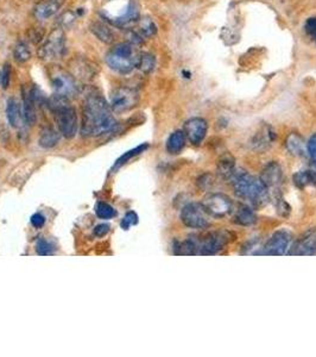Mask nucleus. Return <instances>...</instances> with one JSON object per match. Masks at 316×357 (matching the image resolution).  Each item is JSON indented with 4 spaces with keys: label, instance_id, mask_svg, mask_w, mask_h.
<instances>
[{
    "label": "nucleus",
    "instance_id": "6e6552de",
    "mask_svg": "<svg viewBox=\"0 0 316 357\" xmlns=\"http://www.w3.org/2000/svg\"><path fill=\"white\" fill-rule=\"evenodd\" d=\"M66 53V38L61 29H55L50 33L46 42L41 47L38 55L42 60L55 61L65 55Z\"/></svg>",
    "mask_w": 316,
    "mask_h": 357
},
{
    "label": "nucleus",
    "instance_id": "cd10ccee",
    "mask_svg": "<svg viewBox=\"0 0 316 357\" xmlns=\"http://www.w3.org/2000/svg\"><path fill=\"white\" fill-rule=\"evenodd\" d=\"M95 213L101 219H111L117 216V211L106 203H99L95 206Z\"/></svg>",
    "mask_w": 316,
    "mask_h": 357
},
{
    "label": "nucleus",
    "instance_id": "0eeeda50",
    "mask_svg": "<svg viewBox=\"0 0 316 357\" xmlns=\"http://www.w3.org/2000/svg\"><path fill=\"white\" fill-rule=\"evenodd\" d=\"M212 218L201 203H189L182 209L181 222L190 229H206Z\"/></svg>",
    "mask_w": 316,
    "mask_h": 357
},
{
    "label": "nucleus",
    "instance_id": "58836bf2",
    "mask_svg": "<svg viewBox=\"0 0 316 357\" xmlns=\"http://www.w3.org/2000/svg\"><path fill=\"white\" fill-rule=\"evenodd\" d=\"M212 183H213V177H209V180H206V174L202 175V176L200 177V180L197 181V184H199V186L201 188H207L212 185Z\"/></svg>",
    "mask_w": 316,
    "mask_h": 357
},
{
    "label": "nucleus",
    "instance_id": "c756f323",
    "mask_svg": "<svg viewBox=\"0 0 316 357\" xmlns=\"http://www.w3.org/2000/svg\"><path fill=\"white\" fill-rule=\"evenodd\" d=\"M148 146H149V145H148V144H145V143H144V144H142V145L137 146V148L132 149V150H130V151L125 152V154H124L123 156H121V157L119 158V160L117 161V163H116V165H114V168H119L120 165L125 164L126 162L129 161V160H131V158H132V157H135V156L139 155V154H142L143 151H145L146 149H148Z\"/></svg>",
    "mask_w": 316,
    "mask_h": 357
},
{
    "label": "nucleus",
    "instance_id": "c9c22d12",
    "mask_svg": "<svg viewBox=\"0 0 316 357\" xmlns=\"http://www.w3.org/2000/svg\"><path fill=\"white\" fill-rule=\"evenodd\" d=\"M31 224L36 229L42 228V226L46 224V218H44V216L41 215V213H35V215L31 217Z\"/></svg>",
    "mask_w": 316,
    "mask_h": 357
},
{
    "label": "nucleus",
    "instance_id": "b1692460",
    "mask_svg": "<svg viewBox=\"0 0 316 357\" xmlns=\"http://www.w3.org/2000/svg\"><path fill=\"white\" fill-rule=\"evenodd\" d=\"M293 183L298 188H305L309 185H316V174L312 170H302L293 175Z\"/></svg>",
    "mask_w": 316,
    "mask_h": 357
},
{
    "label": "nucleus",
    "instance_id": "c85d7f7f",
    "mask_svg": "<svg viewBox=\"0 0 316 357\" xmlns=\"http://www.w3.org/2000/svg\"><path fill=\"white\" fill-rule=\"evenodd\" d=\"M14 56H15L16 61L23 63V62H27V61H29V60H30L31 52L25 43H18L15 48Z\"/></svg>",
    "mask_w": 316,
    "mask_h": 357
},
{
    "label": "nucleus",
    "instance_id": "39448f33",
    "mask_svg": "<svg viewBox=\"0 0 316 357\" xmlns=\"http://www.w3.org/2000/svg\"><path fill=\"white\" fill-rule=\"evenodd\" d=\"M140 54L137 53L135 44L125 42L118 44L106 55V63L111 69L120 74H129L138 65Z\"/></svg>",
    "mask_w": 316,
    "mask_h": 357
},
{
    "label": "nucleus",
    "instance_id": "f3484780",
    "mask_svg": "<svg viewBox=\"0 0 316 357\" xmlns=\"http://www.w3.org/2000/svg\"><path fill=\"white\" fill-rule=\"evenodd\" d=\"M235 173V160L232 154L226 152L219 158L218 164H216V174L222 180H229Z\"/></svg>",
    "mask_w": 316,
    "mask_h": 357
},
{
    "label": "nucleus",
    "instance_id": "7ed1b4c3",
    "mask_svg": "<svg viewBox=\"0 0 316 357\" xmlns=\"http://www.w3.org/2000/svg\"><path fill=\"white\" fill-rule=\"evenodd\" d=\"M235 196L254 207H261L269 202L270 193L263 181L245 170H235L231 177Z\"/></svg>",
    "mask_w": 316,
    "mask_h": 357
},
{
    "label": "nucleus",
    "instance_id": "393cba45",
    "mask_svg": "<svg viewBox=\"0 0 316 357\" xmlns=\"http://www.w3.org/2000/svg\"><path fill=\"white\" fill-rule=\"evenodd\" d=\"M60 142V133L54 129L44 130L41 135L40 144L43 148H53Z\"/></svg>",
    "mask_w": 316,
    "mask_h": 357
},
{
    "label": "nucleus",
    "instance_id": "aec40b11",
    "mask_svg": "<svg viewBox=\"0 0 316 357\" xmlns=\"http://www.w3.org/2000/svg\"><path fill=\"white\" fill-rule=\"evenodd\" d=\"M233 222L240 226H251L257 222L256 213L252 211L250 206H241L233 217Z\"/></svg>",
    "mask_w": 316,
    "mask_h": 357
},
{
    "label": "nucleus",
    "instance_id": "f8f14e48",
    "mask_svg": "<svg viewBox=\"0 0 316 357\" xmlns=\"http://www.w3.org/2000/svg\"><path fill=\"white\" fill-rule=\"evenodd\" d=\"M288 255H298V256H307V255L316 254V228L309 229L305 231L293 245L288 250Z\"/></svg>",
    "mask_w": 316,
    "mask_h": 357
},
{
    "label": "nucleus",
    "instance_id": "f704fd0d",
    "mask_svg": "<svg viewBox=\"0 0 316 357\" xmlns=\"http://www.w3.org/2000/svg\"><path fill=\"white\" fill-rule=\"evenodd\" d=\"M307 149H308V155L310 156V158L312 162L316 164V133H314L309 141L307 143Z\"/></svg>",
    "mask_w": 316,
    "mask_h": 357
},
{
    "label": "nucleus",
    "instance_id": "4be33fe9",
    "mask_svg": "<svg viewBox=\"0 0 316 357\" xmlns=\"http://www.w3.org/2000/svg\"><path fill=\"white\" fill-rule=\"evenodd\" d=\"M59 9L60 4L56 0H49V2L41 3L40 5H37L36 10H35V16H36L40 21H44V19L53 17Z\"/></svg>",
    "mask_w": 316,
    "mask_h": 357
},
{
    "label": "nucleus",
    "instance_id": "20e7f679",
    "mask_svg": "<svg viewBox=\"0 0 316 357\" xmlns=\"http://www.w3.org/2000/svg\"><path fill=\"white\" fill-rule=\"evenodd\" d=\"M48 107L55 116L59 131L66 138H73L78 131V114L75 108L69 104L68 98L55 93L48 99Z\"/></svg>",
    "mask_w": 316,
    "mask_h": 357
},
{
    "label": "nucleus",
    "instance_id": "5701e85b",
    "mask_svg": "<svg viewBox=\"0 0 316 357\" xmlns=\"http://www.w3.org/2000/svg\"><path fill=\"white\" fill-rule=\"evenodd\" d=\"M35 101L31 97L30 92L23 91V116L28 124L34 125L36 123V110H35Z\"/></svg>",
    "mask_w": 316,
    "mask_h": 357
},
{
    "label": "nucleus",
    "instance_id": "f03ea898",
    "mask_svg": "<svg viewBox=\"0 0 316 357\" xmlns=\"http://www.w3.org/2000/svg\"><path fill=\"white\" fill-rule=\"evenodd\" d=\"M235 236L228 230H214L199 236H190L175 245L177 255H215L234 241Z\"/></svg>",
    "mask_w": 316,
    "mask_h": 357
},
{
    "label": "nucleus",
    "instance_id": "6ab92c4d",
    "mask_svg": "<svg viewBox=\"0 0 316 357\" xmlns=\"http://www.w3.org/2000/svg\"><path fill=\"white\" fill-rule=\"evenodd\" d=\"M186 145V135L181 130L172 132L167 141V151L171 155H177Z\"/></svg>",
    "mask_w": 316,
    "mask_h": 357
},
{
    "label": "nucleus",
    "instance_id": "9d476101",
    "mask_svg": "<svg viewBox=\"0 0 316 357\" xmlns=\"http://www.w3.org/2000/svg\"><path fill=\"white\" fill-rule=\"evenodd\" d=\"M202 206L212 218H223L232 212V202L225 194L212 193L202 200Z\"/></svg>",
    "mask_w": 316,
    "mask_h": 357
},
{
    "label": "nucleus",
    "instance_id": "f257e3e1",
    "mask_svg": "<svg viewBox=\"0 0 316 357\" xmlns=\"http://www.w3.org/2000/svg\"><path fill=\"white\" fill-rule=\"evenodd\" d=\"M110 104L98 92L86 97L82 106L81 133L84 136H100L117 125Z\"/></svg>",
    "mask_w": 316,
    "mask_h": 357
},
{
    "label": "nucleus",
    "instance_id": "7c9ffc66",
    "mask_svg": "<svg viewBox=\"0 0 316 357\" xmlns=\"http://www.w3.org/2000/svg\"><path fill=\"white\" fill-rule=\"evenodd\" d=\"M54 245L50 243L49 241L44 240V238H40V240L37 241L36 244V250L37 253L40 255H42V256H46V255H52L54 253Z\"/></svg>",
    "mask_w": 316,
    "mask_h": 357
},
{
    "label": "nucleus",
    "instance_id": "9b49d317",
    "mask_svg": "<svg viewBox=\"0 0 316 357\" xmlns=\"http://www.w3.org/2000/svg\"><path fill=\"white\" fill-rule=\"evenodd\" d=\"M207 131H208V124L203 118H190L189 120L184 123V135H186L188 141L194 145H199L202 143L203 139L206 138Z\"/></svg>",
    "mask_w": 316,
    "mask_h": 357
},
{
    "label": "nucleus",
    "instance_id": "bb28decb",
    "mask_svg": "<svg viewBox=\"0 0 316 357\" xmlns=\"http://www.w3.org/2000/svg\"><path fill=\"white\" fill-rule=\"evenodd\" d=\"M138 29V34L143 37H151L157 33V27H156L154 21L150 18L139 19Z\"/></svg>",
    "mask_w": 316,
    "mask_h": 357
},
{
    "label": "nucleus",
    "instance_id": "2f4dec72",
    "mask_svg": "<svg viewBox=\"0 0 316 357\" xmlns=\"http://www.w3.org/2000/svg\"><path fill=\"white\" fill-rule=\"evenodd\" d=\"M304 30L309 38L316 43V17H310L305 21Z\"/></svg>",
    "mask_w": 316,
    "mask_h": 357
},
{
    "label": "nucleus",
    "instance_id": "412c9836",
    "mask_svg": "<svg viewBox=\"0 0 316 357\" xmlns=\"http://www.w3.org/2000/svg\"><path fill=\"white\" fill-rule=\"evenodd\" d=\"M91 31L99 41H101V42L111 44L114 41V35L111 31V29L108 28L107 25L101 23V22H94V23H92Z\"/></svg>",
    "mask_w": 316,
    "mask_h": 357
},
{
    "label": "nucleus",
    "instance_id": "423d86ee",
    "mask_svg": "<svg viewBox=\"0 0 316 357\" xmlns=\"http://www.w3.org/2000/svg\"><path fill=\"white\" fill-rule=\"evenodd\" d=\"M292 241V234L286 229H280L269 238V241L253 255L279 256L288 253Z\"/></svg>",
    "mask_w": 316,
    "mask_h": 357
},
{
    "label": "nucleus",
    "instance_id": "2eb2a0df",
    "mask_svg": "<svg viewBox=\"0 0 316 357\" xmlns=\"http://www.w3.org/2000/svg\"><path fill=\"white\" fill-rule=\"evenodd\" d=\"M276 139V133L270 125H263L256 135L252 137L251 146L256 151H264L269 149Z\"/></svg>",
    "mask_w": 316,
    "mask_h": 357
},
{
    "label": "nucleus",
    "instance_id": "a211bd4d",
    "mask_svg": "<svg viewBox=\"0 0 316 357\" xmlns=\"http://www.w3.org/2000/svg\"><path fill=\"white\" fill-rule=\"evenodd\" d=\"M6 117L10 125L14 127H21L23 124V114H22V110L19 104L17 103L16 99H9L8 106H6Z\"/></svg>",
    "mask_w": 316,
    "mask_h": 357
},
{
    "label": "nucleus",
    "instance_id": "ddd939ff",
    "mask_svg": "<svg viewBox=\"0 0 316 357\" xmlns=\"http://www.w3.org/2000/svg\"><path fill=\"white\" fill-rule=\"evenodd\" d=\"M50 79H52L53 88L55 89L56 93L65 95L67 98L76 93L78 86L75 84V80L73 79V76L67 74L66 72L56 69L50 76Z\"/></svg>",
    "mask_w": 316,
    "mask_h": 357
},
{
    "label": "nucleus",
    "instance_id": "72a5a7b5",
    "mask_svg": "<svg viewBox=\"0 0 316 357\" xmlns=\"http://www.w3.org/2000/svg\"><path fill=\"white\" fill-rule=\"evenodd\" d=\"M10 79H11V66L9 63H5L4 68L2 71V86L4 89L9 87Z\"/></svg>",
    "mask_w": 316,
    "mask_h": 357
},
{
    "label": "nucleus",
    "instance_id": "a878e982",
    "mask_svg": "<svg viewBox=\"0 0 316 357\" xmlns=\"http://www.w3.org/2000/svg\"><path fill=\"white\" fill-rule=\"evenodd\" d=\"M155 66H156V59L152 54H149V53L140 54L138 65H137V67H138L140 71L145 73V74H149V73L154 71Z\"/></svg>",
    "mask_w": 316,
    "mask_h": 357
},
{
    "label": "nucleus",
    "instance_id": "4468645a",
    "mask_svg": "<svg viewBox=\"0 0 316 357\" xmlns=\"http://www.w3.org/2000/svg\"><path fill=\"white\" fill-rule=\"evenodd\" d=\"M260 180L263 181L265 186H266L269 193L271 191L278 192L277 190H278L280 185H282L283 180V171L279 163H277L276 161H272L265 165L263 171H261Z\"/></svg>",
    "mask_w": 316,
    "mask_h": 357
},
{
    "label": "nucleus",
    "instance_id": "473e14b6",
    "mask_svg": "<svg viewBox=\"0 0 316 357\" xmlns=\"http://www.w3.org/2000/svg\"><path fill=\"white\" fill-rule=\"evenodd\" d=\"M137 223H138V216H137L135 212H129V213H126L125 217H124V219L121 221L120 225L124 230H129L130 226L136 225Z\"/></svg>",
    "mask_w": 316,
    "mask_h": 357
},
{
    "label": "nucleus",
    "instance_id": "ea45409f",
    "mask_svg": "<svg viewBox=\"0 0 316 357\" xmlns=\"http://www.w3.org/2000/svg\"><path fill=\"white\" fill-rule=\"evenodd\" d=\"M0 84H2V72H0Z\"/></svg>",
    "mask_w": 316,
    "mask_h": 357
},
{
    "label": "nucleus",
    "instance_id": "4c0bfd02",
    "mask_svg": "<svg viewBox=\"0 0 316 357\" xmlns=\"http://www.w3.org/2000/svg\"><path fill=\"white\" fill-rule=\"evenodd\" d=\"M110 231V225L108 224H100L94 229V235L98 237H103V236L107 235Z\"/></svg>",
    "mask_w": 316,
    "mask_h": 357
},
{
    "label": "nucleus",
    "instance_id": "1a4fd4ad",
    "mask_svg": "<svg viewBox=\"0 0 316 357\" xmlns=\"http://www.w3.org/2000/svg\"><path fill=\"white\" fill-rule=\"evenodd\" d=\"M139 103V94L136 89L129 87H120L112 92L110 98V106L116 113H123L132 110Z\"/></svg>",
    "mask_w": 316,
    "mask_h": 357
},
{
    "label": "nucleus",
    "instance_id": "dca6fc26",
    "mask_svg": "<svg viewBox=\"0 0 316 357\" xmlns=\"http://www.w3.org/2000/svg\"><path fill=\"white\" fill-rule=\"evenodd\" d=\"M285 146L290 154L297 156V157H302V156L308 154L307 143H305L304 138L297 132H291L286 137Z\"/></svg>",
    "mask_w": 316,
    "mask_h": 357
},
{
    "label": "nucleus",
    "instance_id": "a19ab883",
    "mask_svg": "<svg viewBox=\"0 0 316 357\" xmlns=\"http://www.w3.org/2000/svg\"><path fill=\"white\" fill-rule=\"evenodd\" d=\"M110 2H112V0H110Z\"/></svg>",
    "mask_w": 316,
    "mask_h": 357
},
{
    "label": "nucleus",
    "instance_id": "e433bc0d",
    "mask_svg": "<svg viewBox=\"0 0 316 357\" xmlns=\"http://www.w3.org/2000/svg\"><path fill=\"white\" fill-rule=\"evenodd\" d=\"M61 18H65V19H61V23H62L63 27H69L70 24H73L75 22V15L72 14V12H67L62 16Z\"/></svg>",
    "mask_w": 316,
    "mask_h": 357
}]
</instances>
